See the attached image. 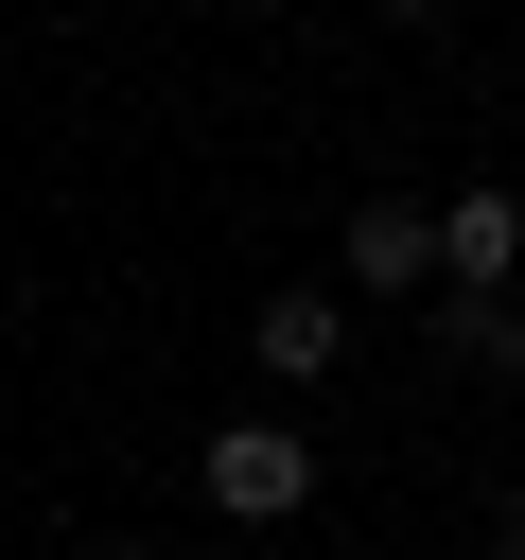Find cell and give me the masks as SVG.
Masks as SVG:
<instances>
[{
  "instance_id": "6da1fadb",
  "label": "cell",
  "mask_w": 525,
  "mask_h": 560,
  "mask_svg": "<svg viewBox=\"0 0 525 560\" xmlns=\"http://www.w3.org/2000/svg\"><path fill=\"white\" fill-rule=\"evenodd\" d=\"M210 508H228V525L315 508V438H298V420H228V438H210Z\"/></svg>"
},
{
  "instance_id": "7a4b0ae2",
  "label": "cell",
  "mask_w": 525,
  "mask_h": 560,
  "mask_svg": "<svg viewBox=\"0 0 525 560\" xmlns=\"http://www.w3.org/2000/svg\"><path fill=\"white\" fill-rule=\"evenodd\" d=\"M332 280H368V298H438V210H420V192H368L350 245H332Z\"/></svg>"
},
{
  "instance_id": "3957f363",
  "label": "cell",
  "mask_w": 525,
  "mask_h": 560,
  "mask_svg": "<svg viewBox=\"0 0 525 560\" xmlns=\"http://www.w3.org/2000/svg\"><path fill=\"white\" fill-rule=\"evenodd\" d=\"M508 280H525V192L472 175V192L438 210V298H508Z\"/></svg>"
},
{
  "instance_id": "277c9868",
  "label": "cell",
  "mask_w": 525,
  "mask_h": 560,
  "mask_svg": "<svg viewBox=\"0 0 525 560\" xmlns=\"http://www.w3.org/2000/svg\"><path fill=\"white\" fill-rule=\"evenodd\" d=\"M332 350H350V298H332V280H280V298H262V368H280V385H315Z\"/></svg>"
},
{
  "instance_id": "5b68a950",
  "label": "cell",
  "mask_w": 525,
  "mask_h": 560,
  "mask_svg": "<svg viewBox=\"0 0 525 560\" xmlns=\"http://www.w3.org/2000/svg\"><path fill=\"white\" fill-rule=\"evenodd\" d=\"M438 315H455V350H472L490 385H525V298H438Z\"/></svg>"
},
{
  "instance_id": "8992f818",
  "label": "cell",
  "mask_w": 525,
  "mask_h": 560,
  "mask_svg": "<svg viewBox=\"0 0 525 560\" xmlns=\"http://www.w3.org/2000/svg\"><path fill=\"white\" fill-rule=\"evenodd\" d=\"M508 560H525V490H508Z\"/></svg>"
},
{
  "instance_id": "52a82bcc",
  "label": "cell",
  "mask_w": 525,
  "mask_h": 560,
  "mask_svg": "<svg viewBox=\"0 0 525 560\" xmlns=\"http://www.w3.org/2000/svg\"><path fill=\"white\" fill-rule=\"evenodd\" d=\"M385 18H438V0H385Z\"/></svg>"
},
{
  "instance_id": "ba28073f",
  "label": "cell",
  "mask_w": 525,
  "mask_h": 560,
  "mask_svg": "<svg viewBox=\"0 0 525 560\" xmlns=\"http://www.w3.org/2000/svg\"><path fill=\"white\" fill-rule=\"evenodd\" d=\"M88 560H140V542H88Z\"/></svg>"
}]
</instances>
